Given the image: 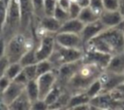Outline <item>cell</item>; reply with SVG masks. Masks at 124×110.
Masks as SVG:
<instances>
[{
    "label": "cell",
    "mask_w": 124,
    "mask_h": 110,
    "mask_svg": "<svg viewBox=\"0 0 124 110\" xmlns=\"http://www.w3.org/2000/svg\"><path fill=\"white\" fill-rule=\"evenodd\" d=\"M96 36L106 43L112 55L124 52V31L118 26L107 27Z\"/></svg>",
    "instance_id": "277c9868"
},
{
    "label": "cell",
    "mask_w": 124,
    "mask_h": 110,
    "mask_svg": "<svg viewBox=\"0 0 124 110\" xmlns=\"http://www.w3.org/2000/svg\"><path fill=\"white\" fill-rule=\"evenodd\" d=\"M89 7L94 10L97 14H101V12L104 10V5H103V0H90L89 2Z\"/></svg>",
    "instance_id": "836d02e7"
},
{
    "label": "cell",
    "mask_w": 124,
    "mask_h": 110,
    "mask_svg": "<svg viewBox=\"0 0 124 110\" xmlns=\"http://www.w3.org/2000/svg\"><path fill=\"white\" fill-rule=\"evenodd\" d=\"M55 42L63 47L79 49L84 51V45L80 34L71 32H57L54 34Z\"/></svg>",
    "instance_id": "8992f818"
},
{
    "label": "cell",
    "mask_w": 124,
    "mask_h": 110,
    "mask_svg": "<svg viewBox=\"0 0 124 110\" xmlns=\"http://www.w3.org/2000/svg\"><path fill=\"white\" fill-rule=\"evenodd\" d=\"M13 81H15V82H16V83H19V84L26 85V83L28 82V79H27L25 73L23 72V70H21V71L15 77V79H14Z\"/></svg>",
    "instance_id": "8d00e7d4"
},
{
    "label": "cell",
    "mask_w": 124,
    "mask_h": 110,
    "mask_svg": "<svg viewBox=\"0 0 124 110\" xmlns=\"http://www.w3.org/2000/svg\"><path fill=\"white\" fill-rule=\"evenodd\" d=\"M7 10H8V6L4 2V0H0V37L3 34L4 26H5V23H6Z\"/></svg>",
    "instance_id": "83f0119b"
},
{
    "label": "cell",
    "mask_w": 124,
    "mask_h": 110,
    "mask_svg": "<svg viewBox=\"0 0 124 110\" xmlns=\"http://www.w3.org/2000/svg\"><path fill=\"white\" fill-rule=\"evenodd\" d=\"M55 46V39H54V34L52 33H46L43 37H41L39 45L35 48V53H36V57L37 60H44L47 59L50 55L52 54Z\"/></svg>",
    "instance_id": "5b68a950"
},
{
    "label": "cell",
    "mask_w": 124,
    "mask_h": 110,
    "mask_svg": "<svg viewBox=\"0 0 124 110\" xmlns=\"http://www.w3.org/2000/svg\"><path fill=\"white\" fill-rule=\"evenodd\" d=\"M105 28H107V27L104 25V23L100 19H97L95 21H92V22L84 24V26H83V28H82V30L80 32V36L82 38L83 45L85 46L86 43L89 40H91L93 37L98 35Z\"/></svg>",
    "instance_id": "4fadbf2b"
},
{
    "label": "cell",
    "mask_w": 124,
    "mask_h": 110,
    "mask_svg": "<svg viewBox=\"0 0 124 110\" xmlns=\"http://www.w3.org/2000/svg\"><path fill=\"white\" fill-rule=\"evenodd\" d=\"M4 2H5V3H6V5L8 6V5H9V3H10V0H4Z\"/></svg>",
    "instance_id": "7bdbcfd3"
},
{
    "label": "cell",
    "mask_w": 124,
    "mask_h": 110,
    "mask_svg": "<svg viewBox=\"0 0 124 110\" xmlns=\"http://www.w3.org/2000/svg\"><path fill=\"white\" fill-rule=\"evenodd\" d=\"M99 19L104 23L106 27H115L123 22L124 16L120 13L119 10L116 11L103 10L100 14Z\"/></svg>",
    "instance_id": "5bb4252c"
},
{
    "label": "cell",
    "mask_w": 124,
    "mask_h": 110,
    "mask_svg": "<svg viewBox=\"0 0 124 110\" xmlns=\"http://www.w3.org/2000/svg\"><path fill=\"white\" fill-rule=\"evenodd\" d=\"M44 1L45 0H32L33 10H34V17L41 19L45 17V9H44Z\"/></svg>",
    "instance_id": "4316f807"
},
{
    "label": "cell",
    "mask_w": 124,
    "mask_h": 110,
    "mask_svg": "<svg viewBox=\"0 0 124 110\" xmlns=\"http://www.w3.org/2000/svg\"><path fill=\"white\" fill-rule=\"evenodd\" d=\"M76 2H77L81 8H84V7L89 6V2H90V0H76Z\"/></svg>",
    "instance_id": "60d3db41"
},
{
    "label": "cell",
    "mask_w": 124,
    "mask_h": 110,
    "mask_svg": "<svg viewBox=\"0 0 124 110\" xmlns=\"http://www.w3.org/2000/svg\"><path fill=\"white\" fill-rule=\"evenodd\" d=\"M116 89H118L119 91H121V92L124 93V82H123V83H121V84H120Z\"/></svg>",
    "instance_id": "b9f144b4"
},
{
    "label": "cell",
    "mask_w": 124,
    "mask_h": 110,
    "mask_svg": "<svg viewBox=\"0 0 124 110\" xmlns=\"http://www.w3.org/2000/svg\"><path fill=\"white\" fill-rule=\"evenodd\" d=\"M9 64H10V61H9V59L6 55L0 57V78L5 75L6 69H7Z\"/></svg>",
    "instance_id": "d590c367"
},
{
    "label": "cell",
    "mask_w": 124,
    "mask_h": 110,
    "mask_svg": "<svg viewBox=\"0 0 124 110\" xmlns=\"http://www.w3.org/2000/svg\"><path fill=\"white\" fill-rule=\"evenodd\" d=\"M11 81L12 80H10L7 76H2L1 78H0V95H1V93L6 90V88L9 86V84L11 83Z\"/></svg>",
    "instance_id": "74e56055"
},
{
    "label": "cell",
    "mask_w": 124,
    "mask_h": 110,
    "mask_svg": "<svg viewBox=\"0 0 124 110\" xmlns=\"http://www.w3.org/2000/svg\"><path fill=\"white\" fill-rule=\"evenodd\" d=\"M20 12V29L19 32L26 35L27 30L34 18V10L32 0H19Z\"/></svg>",
    "instance_id": "ba28073f"
},
{
    "label": "cell",
    "mask_w": 124,
    "mask_h": 110,
    "mask_svg": "<svg viewBox=\"0 0 124 110\" xmlns=\"http://www.w3.org/2000/svg\"><path fill=\"white\" fill-rule=\"evenodd\" d=\"M30 108H31V101L25 90L8 106V109H13V110H26Z\"/></svg>",
    "instance_id": "ac0fdd59"
},
{
    "label": "cell",
    "mask_w": 124,
    "mask_h": 110,
    "mask_svg": "<svg viewBox=\"0 0 124 110\" xmlns=\"http://www.w3.org/2000/svg\"><path fill=\"white\" fill-rule=\"evenodd\" d=\"M53 69H54L53 65L49 61V59H44V60H40L37 62V76L45 74Z\"/></svg>",
    "instance_id": "484cf974"
},
{
    "label": "cell",
    "mask_w": 124,
    "mask_h": 110,
    "mask_svg": "<svg viewBox=\"0 0 124 110\" xmlns=\"http://www.w3.org/2000/svg\"><path fill=\"white\" fill-rule=\"evenodd\" d=\"M35 48H36V47H34V48H32V49L26 51V52L23 54V55L20 57V59H19L18 62L21 64L22 67L27 66V65H31V64H35V63L38 62L37 57H36Z\"/></svg>",
    "instance_id": "603a6c76"
},
{
    "label": "cell",
    "mask_w": 124,
    "mask_h": 110,
    "mask_svg": "<svg viewBox=\"0 0 124 110\" xmlns=\"http://www.w3.org/2000/svg\"><path fill=\"white\" fill-rule=\"evenodd\" d=\"M22 66L21 64L17 61V62H10V64L8 65L6 72H5V76H7L10 80H14L15 77L22 70Z\"/></svg>",
    "instance_id": "cb8c5ba5"
},
{
    "label": "cell",
    "mask_w": 124,
    "mask_h": 110,
    "mask_svg": "<svg viewBox=\"0 0 124 110\" xmlns=\"http://www.w3.org/2000/svg\"><path fill=\"white\" fill-rule=\"evenodd\" d=\"M53 17H54L56 19H58L61 23H63V22H65L66 20H68L69 18H70V15H69V12L63 10V9L60 8L57 4H56L55 10H54Z\"/></svg>",
    "instance_id": "f1b7e54d"
},
{
    "label": "cell",
    "mask_w": 124,
    "mask_h": 110,
    "mask_svg": "<svg viewBox=\"0 0 124 110\" xmlns=\"http://www.w3.org/2000/svg\"><path fill=\"white\" fill-rule=\"evenodd\" d=\"M84 23L77 18H69L65 22L62 23L58 32H71V33H78L80 34Z\"/></svg>",
    "instance_id": "e0dca14e"
},
{
    "label": "cell",
    "mask_w": 124,
    "mask_h": 110,
    "mask_svg": "<svg viewBox=\"0 0 124 110\" xmlns=\"http://www.w3.org/2000/svg\"><path fill=\"white\" fill-rule=\"evenodd\" d=\"M104 10L116 11L119 10V0H103Z\"/></svg>",
    "instance_id": "d6a6232c"
},
{
    "label": "cell",
    "mask_w": 124,
    "mask_h": 110,
    "mask_svg": "<svg viewBox=\"0 0 124 110\" xmlns=\"http://www.w3.org/2000/svg\"><path fill=\"white\" fill-rule=\"evenodd\" d=\"M104 69L99 65L94 63L82 62L78 71L69 79L64 88H67L70 93L74 92L75 93L83 92L87 90V88L100 77ZM73 93V94H75Z\"/></svg>",
    "instance_id": "6da1fadb"
},
{
    "label": "cell",
    "mask_w": 124,
    "mask_h": 110,
    "mask_svg": "<svg viewBox=\"0 0 124 110\" xmlns=\"http://www.w3.org/2000/svg\"><path fill=\"white\" fill-rule=\"evenodd\" d=\"M71 2H72L71 0H57V5L65 11H69Z\"/></svg>",
    "instance_id": "f35d334b"
},
{
    "label": "cell",
    "mask_w": 124,
    "mask_h": 110,
    "mask_svg": "<svg viewBox=\"0 0 124 110\" xmlns=\"http://www.w3.org/2000/svg\"><path fill=\"white\" fill-rule=\"evenodd\" d=\"M105 70L117 73V74H123L124 72V52L113 55Z\"/></svg>",
    "instance_id": "2e32d148"
},
{
    "label": "cell",
    "mask_w": 124,
    "mask_h": 110,
    "mask_svg": "<svg viewBox=\"0 0 124 110\" xmlns=\"http://www.w3.org/2000/svg\"><path fill=\"white\" fill-rule=\"evenodd\" d=\"M89 101H90V97L88 96V94L85 92L75 93V94L71 95L70 100H69L68 105H67V108L74 109L76 106L80 105V104H84V103H89Z\"/></svg>",
    "instance_id": "ffe728a7"
},
{
    "label": "cell",
    "mask_w": 124,
    "mask_h": 110,
    "mask_svg": "<svg viewBox=\"0 0 124 110\" xmlns=\"http://www.w3.org/2000/svg\"><path fill=\"white\" fill-rule=\"evenodd\" d=\"M99 18H100V15L97 14L94 10H92L89 6L81 8L80 13H79V15L78 17V18L80 21H82L84 24L92 22V21H95V20L99 19Z\"/></svg>",
    "instance_id": "d6986e66"
},
{
    "label": "cell",
    "mask_w": 124,
    "mask_h": 110,
    "mask_svg": "<svg viewBox=\"0 0 124 110\" xmlns=\"http://www.w3.org/2000/svg\"><path fill=\"white\" fill-rule=\"evenodd\" d=\"M82 62H83V60H82V58H80V59L73 61V62L62 64L58 69H56L57 83H59L63 87H65V85L67 84L69 79L78 71V69L82 64Z\"/></svg>",
    "instance_id": "8fae6325"
},
{
    "label": "cell",
    "mask_w": 124,
    "mask_h": 110,
    "mask_svg": "<svg viewBox=\"0 0 124 110\" xmlns=\"http://www.w3.org/2000/svg\"><path fill=\"white\" fill-rule=\"evenodd\" d=\"M34 47L35 46L29 40L27 35L17 32L7 40L5 55L8 57L10 62H17L26 51Z\"/></svg>",
    "instance_id": "7a4b0ae2"
},
{
    "label": "cell",
    "mask_w": 124,
    "mask_h": 110,
    "mask_svg": "<svg viewBox=\"0 0 124 110\" xmlns=\"http://www.w3.org/2000/svg\"><path fill=\"white\" fill-rule=\"evenodd\" d=\"M80 10H81V7L76 2V1H72L71 2V5H70V8H69V15H70V18H77L80 13Z\"/></svg>",
    "instance_id": "1f68e13d"
},
{
    "label": "cell",
    "mask_w": 124,
    "mask_h": 110,
    "mask_svg": "<svg viewBox=\"0 0 124 110\" xmlns=\"http://www.w3.org/2000/svg\"><path fill=\"white\" fill-rule=\"evenodd\" d=\"M25 89V85L16 83L15 81H11L9 86L6 88V90L1 93L0 97L3 100V102L9 106Z\"/></svg>",
    "instance_id": "7c38bea8"
},
{
    "label": "cell",
    "mask_w": 124,
    "mask_h": 110,
    "mask_svg": "<svg viewBox=\"0 0 124 110\" xmlns=\"http://www.w3.org/2000/svg\"><path fill=\"white\" fill-rule=\"evenodd\" d=\"M48 106L46 103V101L44 99H37L36 101H34L31 104V108L33 110H43V109H47Z\"/></svg>",
    "instance_id": "e575fe53"
},
{
    "label": "cell",
    "mask_w": 124,
    "mask_h": 110,
    "mask_svg": "<svg viewBox=\"0 0 124 110\" xmlns=\"http://www.w3.org/2000/svg\"><path fill=\"white\" fill-rule=\"evenodd\" d=\"M39 88V99H45L49 91L53 88L57 81V72L55 69L42 74L36 78Z\"/></svg>",
    "instance_id": "52a82bcc"
},
{
    "label": "cell",
    "mask_w": 124,
    "mask_h": 110,
    "mask_svg": "<svg viewBox=\"0 0 124 110\" xmlns=\"http://www.w3.org/2000/svg\"><path fill=\"white\" fill-rule=\"evenodd\" d=\"M99 79L102 83V92H109L124 82V75L104 70Z\"/></svg>",
    "instance_id": "30bf717a"
},
{
    "label": "cell",
    "mask_w": 124,
    "mask_h": 110,
    "mask_svg": "<svg viewBox=\"0 0 124 110\" xmlns=\"http://www.w3.org/2000/svg\"><path fill=\"white\" fill-rule=\"evenodd\" d=\"M23 72L25 73L28 81L30 80H35L38 76H37V63L35 64H31V65H27V66H24L22 68Z\"/></svg>",
    "instance_id": "f546056e"
},
{
    "label": "cell",
    "mask_w": 124,
    "mask_h": 110,
    "mask_svg": "<svg viewBox=\"0 0 124 110\" xmlns=\"http://www.w3.org/2000/svg\"><path fill=\"white\" fill-rule=\"evenodd\" d=\"M71 1H76V0H71Z\"/></svg>",
    "instance_id": "ee69618b"
},
{
    "label": "cell",
    "mask_w": 124,
    "mask_h": 110,
    "mask_svg": "<svg viewBox=\"0 0 124 110\" xmlns=\"http://www.w3.org/2000/svg\"><path fill=\"white\" fill-rule=\"evenodd\" d=\"M62 23L53 16H45L40 19V27L46 33L55 34L59 31Z\"/></svg>",
    "instance_id": "9a60e30c"
},
{
    "label": "cell",
    "mask_w": 124,
    "mask_h": 110,
    "mask_svg": "<svg viewBox=\"0 0 124 110\" xmlns=\"http://www.w3.org/2000/svg\"><path fill=\"white\" fill-rule=\"evenodd\" d=\"M63 86L62 85H60L59 83H57V81H56V83H55V85L53 86V88L49 91V92L46 94V96L45 97V101H46V103L47 104V106H50L51 104H53L58 98H59V96L62 94V92H63ZM48 109V108H47Z\"/></svg>",
    "instance_id": "44dd1931"
},
{
    "label": "cell",
    "mask_w": 124,
    "mask_h": 110,
    "mask_svg": "<svg viewBox=\"0 0 124 110\" xmlns=\"http://www.w3.org/2000/svg\"><path fill=\"white\" fill-rule=\"evenodd\" d=\"M83 52H84L83 50H79V49L63 47L55 42L54 50L47 59H49V61L53 65V68L56 70L62 64L80 59L83 55Z\"/></svg>",
    "instance_id": "3957f363"
},
{
    "label": "cell",
    "mask_w": 124,
    "mask_h": 110,
    "mask_svg": "<svg viewBox=\"0 0 124 110\" xmlns=\"http://www.w3.org/2000/svg\"><path fill=\"white\" fill-rule=\"evenodd\" d=\"M123 75H124V72H123Z\"/></svg>",
    "instance_id": "f6af8a7d"
},
{
    "label": "cell",
    "mask_w": 124,
    "mask_h": 110,
    "mask_svg": "<svg viewBox=\"0 0 124 110\" xmlns=\"http://www.w3.org/2000/svg\"><path fill=\"white\" fill-rule=\"evenodd\" d=\"M56 4H57V0H45L44 1L45 16H53Z\"/></svg>",
    "instance_id": "4dcf8cb0"
},
{
    "label": "cell",
    "mask_w": 124,
    "mask_h": 110,
    "mask_svg": "<svg viewBox=\"0 0 124 110\" xmlns=\"http://www.w3.org/2000/svg\"><path fill=\"white\" fill-rule=\"evenodd\" d=\"M25 92L31 101V104L36 101L37 99H39V88H38V84L36 79L35 80H30L26 83L25 85Z\"/></svg>",
    "instance_id": "7402d4cb"
},
{
    "label": "cell",
    "mask_w": 124,
    "mask_h": 110,
    "mask_svg": "<svg viewBox=\"0 0 124 110\" xmlns=\"http://www.w3.org/2000/svg\"><path fill=\"white\" fill-rule=\"evenodd\" d=\"M85 92L88 94V96L90 98L102 93V83H101V80L98 78L96 79L88 88L87 90L85 91Z\"/></svg>",
    "instance_id": "d4e9b609"
},
{
    "label": "cell",
    "mask_w": 124,
    "mask_h": 110,
    "mask_svg": "<svg viewBox=\"0 0 124 110\" xmlns=\"http://www.w3.org/2000/svg\"><path fill=\"white\" fill-rule=\"evenodd\" d=\"M6 39L1 36L0 37V57L5 55V50H6Z\"/></svg>",
    "instance_id": "ab89813d"
},
{
    "label": "cell",
    "mask_w": 124,
    "mask_h": 110,
    "mask_svg": "<svg viewBox=\"0 0 124 110\" xmlns=\"http://www.w3.org/2000/svg\"><path fill=\"white\" fill-rule=\"evenodd\" d=\"M111 55L107 54V53H103L97 50H93V49H84L83 52V55H82V60L83 62H88V63H94L96 65H99L100 67H102L104 70L106 69V67L108 66L110 58H111Z\"/></svg>",
    "instance_id": "9c48e42d"
}]
</instances>
